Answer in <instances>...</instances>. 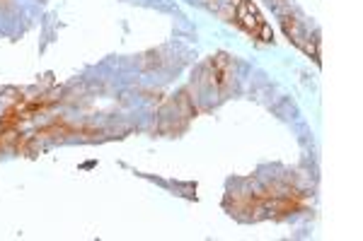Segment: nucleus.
I'll list each match as a JSON object with an SVG mask.
<instances>
[{"mask_svg":"<svg viewBox=\"0 0 363 241\" xmlns=\"http://www.w3.org/2000/svg\"><path fill=\"white\" fill-rule=\"evenodd\" d=\"M238 3V25L245 29L247 34L252 37H259L262 41H272V29L264 22V17L259 15V10H257L255 3H250V0H235Z\"/></svg>","mask_w":363,"mask_h":241,"instance_id":"f257e3e1","label":"nucleus"}]
</instances>
